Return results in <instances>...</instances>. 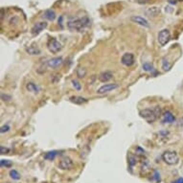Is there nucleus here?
<instances>
[{
  "label": "nucleus",
  "mask_w": 183,
  "mask_h": 183,
  "mask_svg": "<svg viewBox=\"0 0 183 183\" xmlns=\"http://www.w3.org/2000/svg\"><path fill=\"white\" fill-rule=\"evenodd\" d=\"M162 159L168 165H176L177 164L178 160H179L177 153L174 152H171V150H168V152H165L163 153Z\"/></svg>",
  "instance_id": "3"
},
{
  "label": "nucleus",
  "mask_w": 183,
  "mask_h": 183,
  "mask_svg": "<svg viewBox=\"0 0 183 183\" xmlns=\"http://www.w3.org/2000/svg\"><path fill=\"white\" fill-rule=\"evenodd\" d=\"M178 1H183V0H178Z\"/></svg>",
  "instance_id": "32"
},
{
  "label": "nucleus",
  "mask_w": 183,
  "mask_h": 183,
  "mask_svg": "<svg viewBox=\"0 0 183 183\" xmlns=\"http://www.w3.org/2000/svg\"><path fill=\"white\" fill-rule=\"evenodd\" d=\"M121 62L125 66H131L134 63V56L131 53H125L121 58Z\"/></svg>",
  "instance_id": "9"
},
{
  "label": "nucleus",
  "mask_w": 183,
  "mask_h": 183,
  "mask_svg": "<svg viewBox=\"0 0 183 183\" xmlns=\"http://www.w3.org/2000/svg\"><path fill=\"white\" fill-rule=\"evenodd\" d=\"M0 165H1V167L11 168V167L13 166V162H12L11 160H6V159H2V160L0 161Z\"/></svg>",
  "instance_id": "21"
},
{
  "label": "nucleus",
  "mask_w": 183,
  "mask_h": 183,
  "mask_svg": "<svg viewBox=\"0 0 183 183\" xmlns=\"http://www.w3.org/2000/svg\"><path fill=\"white\" fill-rule=\"evenodd\" d=\"M144 13L150 17H156L160 14V9L158 7H150V8H147L144 11Z\"/></svg>",
  "instance_id": "13"
},
{
  "label": "nucleus",
  "mask_w": 183,
  "mask_h": 183,
  "mask_svg": "<svg viewBox=\"0 0 183 183\" xmlns=\"http://www.w3.org/2000/svg\"><path fill=\"white\" fill-rule=\"evenodd\" d=\"M130 20L132 22H134V23H136V24H138V25L145 27V28L150 27L149 21L147 20L146 18L140 17V15H132V17H130Z\"/></svg>",
  "instance_id": "10"
},
{
  "label": "nucleus",
  "mask_w": 183,
  "mask_h": 183,
  "mask_svg": "<svg viewBox=\"0 0 183 183\" xmlns=\"http://www.w3.org/2000/svg\"><path fill=\"white\" fill-rule=\"evenodd\" d=\"M113 75L109 71H105V72H102L100 75H99V80L102 82H106L110 81L111 79H112Z\"/></svg>",
  "instance_id": "15"
},
{
  "label": "nucleus",
  "mask_w": 183,
  "mask_h": 183,
  "mask_svg": "<svg viewBox=\"0 0 183 183\" xmlns=\"http://www.w3.org/2000/svg\"><path fill=\"white\" fill-rule=\"evenodd\" d=\"M57 154H58L57 150H52V152H48V153H45L44 158L47 159V160H53V159H55V157L57 156Z\"/></svg>",
  "instance_id": "20"
},
{
  "label": "nucleus",
  "mask_w": 183,
  "mask_h": 183,
  "mask_svg": "<svg viewBox=\"0 0 183 183\" xmlns=\"http://www.w3.org/2000/svg\"><path fill=\"white\" fill-rule=\"evenodd\" d=\"M10 126L9 125H3L2 127H1V129H0V132L1 133H5V132H8V131L10 130Z\"/></svg>",
  "instance_id": "27"
},
{
  "label": "nucleus",
  "mask_w": 183,
  "mask_h": 183,
  "mask_svg": "<svg viewBox=\"0 0 183 183\" xmlns=\"http://www.w3.org/2000/svg\"><path fill=\"white\" fill-rule=\"evenodd\" d=\"M129 164L130 167H132L134 166L135 164H136V158H135L133 156H129Z\"/></svg>",
  "instance_id": "26"
},
{
  "label": "nucleus",
  "mask_w": 183,
  "mask_h": 183,
  "mask_svg": "<svg viewBox=\"0 0 183 183\" xmlns=\"http://www.w3.org/2000/svg\"><path fill=\"white\" fill-rule=\"evenodd\" d=\"M73 166H74L73 160L70 157H67V156L62 157L61 160H59V169H61L63 171H67V170L72 169Z\"/></svg>",
  "instance_id": "6"
},
{
  "label": "nucleus",
  "mask_w": 183,
  "mask_h": 183,
  "mask_svg": "<svg viewBox=\"0 0 183 183\" xmlns=\"http://www.w3.org/2000/svg\"><path fill=\"white\" fill-rule=\"evenodd\" d=\"M171 39V33L168 29H163L158 33L157 41L161 46H165Z\"/></svg>",
  "instance_id": "5"
},
{
  "label": "nucleus",
  "mask_w": 183,
  "mask_h": 183,
  "mask_svg": "<svg viewBox=\"0 0 183 183\" xmlns=\"http://www.w3.org/2000/svg\"><path fill=\"white\" fill-rule=\"evenodd\" d=\"M153 178H154V179H156L157 182L160 181V174H159V173L157 172V171H156V172H154V176H153Z\"/></svg>",
  "instance_id": "29"
},
{
  "label": "nucleus",
  "mask_w": 183,
  "mask_h": 183,
  "mask_svg": "<svg viewBox=\"0 0 183 183\" xmlns=\"http://www.w3.org/2000/svg\"><path fill=\"white\" fill-rule=\"evenodd\" d=\"M9 174H10V176L13 178L14 180H19V179H20V176H21L20 174H19L17 170H11Z\"/></svg>",
  "instance_id": "19"
},
{
  "label": "nucleus",
  "mask_w": 183,
  "mask_h": 183,
  "mask_svg": "<svg viewBox=\"0 0 183 183\" xmlns=\"http://www.w3.org/2000/svg\"><path fill=\"white\" fill-rule=\"evenodd\" d=\"M0 153H1V154H7L10 153V149L5 148L4 146H1L0 147Z\"/></svg>",
  "instance_id": "28"
},
{
  "label": "nucleus",
  "mask_w": 183,
  "mask_h": 183,
  "mask_svg": "<svg viewBox=\"0 0 183 183\" xmlns=\"http://www.w3.org/2000/svg\"><path fill=\"white\" fill-rule=\"evenodd\" d=\"M1 98H2V100H4V101H7L6 99H8V100H11V96H9V95H5V94H1Z\"/></svg>",
  "instance_id": "30"
},
{
  "label": "nucleus",
  "mask_w": 183,
  "mask_h": 183,
  "mask_svg": "<svg viewBox=\"0 0 183 183\" xmlns=\"http://www.w3.org/2000/svg\"><path fill=\"white\" fill-rule=\"evenodd\" d=\"M56 17H57V15H56V13L53 10H51V9L46 10L44 12V14H43V17H44L45 19H47V20H49V21L55 20Z\"/></svg>",
  "instance_id": "18"
},
{
  "label": "nucleus",
  "mask_w": 183,
  "mask_h": 183,
  "mask_svg": "<svg viewBox=\"0 0 183 183\" xmlns=\"http://www.w3.org/2000/svg\"><path fill=\"white\" fill-rule=\"evenodd\" d=\"M174 121H176V117H174V115L171 111H166V112L163 113L162 123H164V124H172Z\"/></svg>",
  "instance_id": "12"
},
{
  "label": "nucleus",
  "mask_w": 183,
  "mask_h": 183,
  "mask_svg": "<svg viewBox=\"0 0 183 183\" xmlns=\"http://www.w3.org/2000/svg\"><path fill=\"white\" fill-rule=\"evenodd\" d=\"M173 183H183V177H179L178 179H176V181H174Z\"/></svg>",
  "instance_id": "31"
},
{
  "label": "nucleus",
  "mask_w": 183,
  "mask_h": 183,
  "mask_svg": "<svg viewBox=\"0 0 183 183\" xmlns=\"http://www.w3.org/2000/svg\"><path fill=\"white\" fill-rule=\"evenodd\" d=\"M69 101L76 105H82V104H85V103H87V99L82 98L81 96H72L69 98Z\"/></svg>",
  "instance_id": "17"
},
{
  "label": "nucleus",
  "mask_w": 183,
  "mask_h": 183,
  "mask_svg": "<svg viewBox=\"0 0 183 183\" xmlns=\"http://www.w3.org/2000/svg\"><path fill=\"white\" fill-rule=\"evenodd\" d=\"M162 67L165 71H169L171 69V67H172V64H170L169 61H166V58L162 59Z\"/></svg>",
  "instance_id": "22"
},
{
  "label": "nucleus",
  "mask_w": 183,
  "mask_h": 183,
  "mask_svg": "<svg viewBox=\"0 0 183 183\" xmlns=\"http://www.w3.org/2000/svg\"><path fill=\"white\" fill-rule=\"evenodd\" d=\"M86 74V70L85 68H79L77 70V76L79 78H83Z\"/></svg>",
  "instance_id": "25"
},
{
  "label": "nucleus",
  "mask_w": 183,
  "mask_h": 183,
  "mask_svg": "<svg viewBox=\"0 0 183 183\" xmlns=\"http://www.w3.org/2000/svg\"><path fill=\"white\" fill-rule=\"evenodd\" d=\"M143 70L147 71V72H152V71H153V66L149 62H145L143 64Z\"/></svg>",
  "instance_id": "23"
},
{
  "label": "nucleus",
  "mask_w": 183,
  "mask_h": 183,
  "mask_svg": "<svg viewBox=\"0 0 183 183\" xmlns=\"http://www.w3.org/2000/svg\"><path fill=\"white\" fill-rule=\"evenodd\" d=\"M119 87L118 83H107V85H102L100 88L97 90L98 94H106L107 92H110V91L115 90L116 88Z\"/></svg>",
  "instance_id": "7"
},
{
  "label": "nucleus",
  "mask_w": 183,
  "mask_h": 183,
  "mask_svg": "<svg viewBox=\"0 0 183 183\" xmlns=\"http://www.w3.org/2000/svg\"><path fill=\"white\" fill-rule=\"evenodd\" d=\"M139 115L147 122L153 123L161 115V108L160 106H154L153 108H145L140 110Z\"/></svg>",
  "instance_id": "2"
},
{
  "label": "nucleus",
  "mask_w": 183,
  "mask_h": 183,
  "mask_svg": "<svg viewBox=\"0 0 183 183\" xmlns=\"http://www.w3.org/2000/svg\"><path fill=\"white\" fill-rule=\"evenodd\" d=\"M26 51V53L27 54H29L31 56H35V55H39L41 54V49L38 48V46H35V45H32V46H29V47H27V48L25 49Z\"/></svg>",
  "instance_id": "16"
},
{
  "label": "nucleus",
  "mask_w": 183,
  "mask_h": 183,
  "mask_svg": "<svg viewBox=\"0 0 183 183\" xmlns=\"http://www.w3.org/2000/svg\"><path fill=\"white\" fill-rule=\"evenodd\" d=\"M91 25V21L88 17H82L72 18L67 21V28L72 32L82 33Z\"/></svg>",
  "instance_id": "1"
},
{
  "label": "nucleus",
  "mask_w": 183,
  "mask_h": 183,
  "mask_svg": "<svg viewBox=\"0 0 183 183\" xmlns=\"http://www.w3.org/2000/svg\"><path fill=\"white\" fill-rule=\"evenodd\" d=\"M47 22L45 21H41V22H37L32 27L31 29V33L33 35H38L39 33H41V32L45 29V28H47Z\"/></svg>",
  "instance_id": "8"
},
{
  "label": "nucleus",
  "mask_w": 183,
  "mask_h": 183,
  "mask_svg": "<svg viewBox=\"0 0 183 183\" xmlns=\"http://www.w3.org/2000/svg\"><path fill=\"white\" fill-rule=\"evenodd\" d=\"M47 48H48L51 53L57 54L61 50L62 45L57 38H50L48 42H47Z\"/></svg>",
  "instance_id": "4"
},
{
  "label": "nucleus",
  "mask_w": 183,
  "mask_h": 183,
  "mask_svg": "<svg viewBox=\"0 0 183 183\" xmlns=\"http://www.w3.org/2000/svg\"><path fill=\"white\" fill-rule=\"evenodd\" d=\"M26 89L29 91V92L34 93V94H38L39 92V90H41L39 86L37 85V83H35L33 82H30L27 83V85H26Z\"/></svg>",
  "instance_id": "14"
},
{
  "label": "nucleus",
  "mask_w": 183,
  "mask_h": 183,
  "mask_svg": "<svg viewBox=\"0 0 183 183\" xmlns=\"http://www.w3.org/2000/svg\"><path fill=\"white\" fill-rule=\"evenodd\" d=\"M63 63V59L61 57H55L50 59L48 61H47V65H48L50 68H57V67L61 66Z\"/></svg>",
  "instance_id": "11"
},
{
  "label": "nucleus",
  "mask_w": 183,
  "mask_h": 183,
  "mask_svg": "<svg viewBox=\"0 0 183 183\" xmlns=\"http://www.w3.org/2000/svg\"><path fill=\"white\" fill-rule=\"evenodd\" d=\"M72 85H73V87L76 90L80 91L82 89V85L77 81V80H72Z\"/></svg>",
  "instance_id": "24"
}]
</instances>
